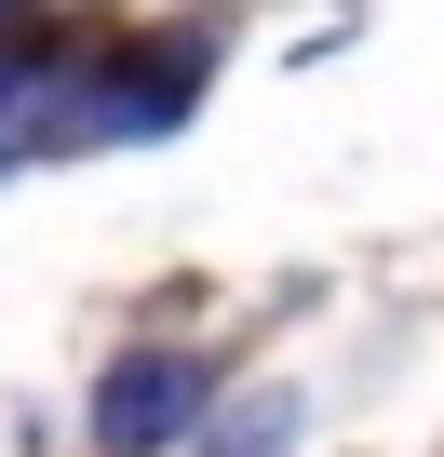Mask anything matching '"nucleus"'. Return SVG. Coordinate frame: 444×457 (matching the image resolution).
Masks as SVG:
<instances>
[{
	"label": "nucleus",
	"instance_id": "f257e3e1",
	"mask_svg": "<svg viewBox=\"0 0 444 457\" xmlns=\"http://www.w3.org/2000/svg\"><path fill=\"white\" fill-rule=\"evenodd\" d=\"M188 417H202V363L188 350H121L108 390H95V444L108 457H162Z\"/></svg>",
	"mask_w": 444,
	"mask_h": 457
},
{
	"label": "nucleus",
	"instance_id": "f03ea898",
	"mask_svg": "<svg viewBox=\"0 0 444 457\" xmlns=\"http://www.w3.org/2000/svg\"><path fill=\"white\" fill-rule=\"evenodd\" d=\"M0 14H14V0H0Z\"/></svg>",
	"mask_w": 444,
	"mask_h": 457
}]
</instances>
